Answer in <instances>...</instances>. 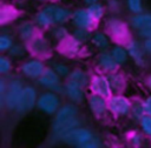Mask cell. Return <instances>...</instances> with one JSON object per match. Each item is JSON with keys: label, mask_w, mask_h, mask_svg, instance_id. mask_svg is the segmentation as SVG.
<instances>
[{"label": "cell", "mask_w": 151, "mask_h": 148, "mask_svg": "<svg viewBox=\"0 0 151 148\" xmlns=\"http://www.w3.org/2000/svg\"><path fill=\"white\" fill-rule=\"evenodd\" d=\"M140 35L142 36H145V38H151V26L140 29Z\"/></svg>", "instance_id": "8d00e7d4"}, {"label": "cell", "mask_w": 151, "mask_h": 148, "mask_svg": "<svg viewBox=\"0 0 151 148\" xmlns=\"http://www.w3.org/2000/svg\"><path fill=\"white\" fill-rule=\"evenodd\" d=\"M92 90L96 94H99L104 97L109 96L111 90H112L109 79L105 78V76H101V75L94 76L93 80H92Z\"/></svg>", "instance_id": "52a82bcc"}, {"label": "cell", "mask_w": 151, "mask_h": 148, "mask_svg": "<svg viewBox=\"0 0 151 148\" xmlns=\"http://www.w3.org/2000/svg\"><path fill=\"white\" fill-rule=\"evenodd\" d=\"M22 73L29 78H39L44 73V65L38 60H32L22 65Z\"/></svg>", "instance_id": "30bf717a"}, {"label": "cell", "mask_w": 151, "mask_h": 148, "mask_svg": "<svg viewBox=\"0 0 151 148\" xmlns=\"http://www.w3.org/2000/svg\"><path fill=\"white\" fill-rule=\"evenodd\" d=\"M143 106H144V110H145V113H146L147 115H151V95L144 101Z\"/></svg>", "instance_id": "e575fe53"}, {"label": "cell", "mask_w": 151, "mask_h": 148, "mask_svg": "<svg viewBox=\"0 0 151 148\" xmlns=\"http://www.w3.org/2000/svg\"><path fill=\"white\" fill-rule=\"evenodd\" d=\"M11 69V62L6 58H0V72L1 73H7Z\"/></svg>", "instance_id": "4dcf8cb0"}, {"label": "cell", "mask_w": 151, "mask_h": 148, "mask_svg": "<svg viewBox=\"0 0 151 148\" xmlns=\"http://www.w3.org/2000/svg\"><path fill=\"white\" fill-rule=\"evenodd\" d=\"M110 31L116 39H125L127 36V28L120 21H111L110 22Z\"/></svg>", "instance_id": "5bb4252c"}, {"label": "cell", "mask_w": 151, "mask_h": 148, "mask_svg": "<svg viewBox=\"0 0 151 148\" xmlns=\"http://www.w3.org/2000/svg\"><path fill=\"white\" fill-rule=\"evenodd\" d=\"M80 147H81V148H97V147H99V142L92 137V139H90L88 141H86L85 143H83Z\"/></svg>", "instance_id": "1f68e13d"}, {"label": "cell", "mask_w": 151, "mask_h": 148, "mask_svg": "<svg viewBox=\"0 0 151 148\" xmlns=\"http://www.w3.org/2000/svg\"><path fill=\"white\" fill-rule=\"evenodd\" d=\"M11 46H12V40L6 35H1L0 36V49L1 51H6Z\"/></svg>", "instance_id": "f546056e"}, {"label": "cell", "mask_w": 151, "mask_h": 148, "mask_svg": "<svg viewBox=\"0 0 151 148\" xmlns=\"http://www.w3.org/2000/svg\"><path fill=\"white\" fill-rule=\"evenodd\" d=\"M31 49L35 54H46L48 52V45L42 38H35L31 43Z\"/></svg>", "instance_id": "ac0fdd59"}, {"label": "cell", "mask_w": 151, "mask_h": 148, "mask_svg": "<svg viewBox=\"0 0 151 148\" xmlns=\"http://www.w3.org/2000/svg\"><path fill=\"white\" fill-rule=\"evenodd\" d=\"M131 21H132L133 27H136L138 29L150 27L151 26V14H137L131 19Z\"/></svg>", "instance_id": "e0dca14e"}, {"label": "cell", "mask_w": 151, "mask_h": 148, "mask_svg": "<svg viewBox=\"0 0 151 148\" xmlns=\"http://www.w3.org/2000/svg\"><path fill=\"white\" fill-rule=\"evenodd\" d=\"M70 18V12L65 8L57 6H48L44 8L37 16V21L41 26H47L51 23H61Z\"/></svg>", "instance_id": "6da1fadb"}, {"label": "cell", "mask_w": 151, "mask_h": 148, "mask_svg": "<svg viewBox=\"0 0 151 148\" xmlns=\"http://www.w3.org/2000/svg\"><path fill=\"white\" fill-rule=\"evenodd\" d=\"M147 83H149V86H150V87H151V76H150V78H149V80H147Z\"/></svg>", "instance_id": "f35d334b"}, {"label": "cell", "mask_w": 151, "mask_h": 148, "mask_svg": "<svg viewBox=\"0 0 151 148\" xmlns=\"http://www.w3.org/2000/svg\"><path fill=\"white\" fill-rule=\"evenodd\" d=\"M54 70H55L58 74H60V75H66V74H68V68H67L66 66H64V65H55V66H54Z\"/></svg>", "instance_id": "836d02e7"}, {"label": "cell", "mask_w": 151, "mask_h": 148, "mask_svg": "<svg viewBox=\"0 0 151 148\" xmlns=\"http://www.w3.org/2000/svg\"><path fill=\"white\" fill-rule=\"evenodd\" d=\"M92 42H93V45H94V46H97V47H99V48L106 47V46L109 45L107 39H106V36H105L103 33H97V34L93 36Z\"/></svg>", "instance_id": "484cf974"}, {"label": "cell", "mask_w": 151, "mask_h": 148, "mask_svg": "<svg viewBox=\"0 0 151 148\" xmlns=\"http://www.w3.org/2000/svg\"><path fill=\"white\" fill-rule=\"evenodd\" d=\"M60 139L68 144L80 147L83 143H85L86 141L92 139V134L85 128H77L76 127V128L68 130L67 133H65L64 135H61Z\"/></svg>", "instance_id": "7a4b0ae2"}, {"label": "cell", "mask_w": 151, "mask_h": 148, "mask_svg": "<svg viewBox=\"0 0 151 148\" xmlns=\"http://www.w3.org/2000/svg\"><path fill=\"white\" fill-rule=\"evenodd\" d=\"M127 53H129V52H126V51H125L124 48H122V47H114V48L112 49V52H111L112 56L114 58V60H116L118 63H122V62L126 61Z\"/></svg>", "instance_id": "603a6c76"}, {"label": "cell", "mask_w": 151, "mask_h": 148, "mask_svg": "<svg viewBox=\"0 0 151 148\" xmlns=\"http://www.w3.org/2000/svg\"><path fill=\"white\" fill-rule=\"evenodd\" d=\"M90 38V33L87 31V28H81L79 27L76 32H74V39H77L78 41H86Z\"/></svg>", "instance_id": "4316f807"}, {"label": "cell", "mask_w": 151, "mask_h": 148, "mask_svg": "<svg viewBox=\"0 0 151 148\" xmlns=\"http://www.w3.org/2000/svg\"><path fill=\"white\" fill-rule=\"evenodd\" d=\"M129 8L133 13H140L142 12V0H127Z\"/></svg>", "instance_id": "f1b7e54d"}, {"label": "cell", "mask_w": 151, "mask_h": 148, "mask_svg": "<svg viewBox=\"0 0 151 148\" xmlns=\"http://www.w3.org/2000/svg\"><path fill=\"white\" fill-rule=\"evenodd\" d=\"M83 86H80L79 83L68 80V82L66 83V93L68 95L70 99H72L76 102H81L83 97H84V93H83Z\"/></svg>", "instance_id": "7c38bea8"}, {"label": "cell", "mask_w": 151, "mask_h": 148, "mask_svg": "<svg viewBox=\"0 0 151 148\" xmlns=\"http://www.w3.org/2000/svg\"><path fill=\"white\" fill-rule=\"evenodd\" d=\"M22 92V85L19 80H13L11 83H9V87H8V90L7 93L5 94L4 96V101H5V105L8 109H17V106H18V101H19V97H20V94Z\"/></svg>", "instance_id": "3957f363"}, {"label": "cell", "mask_w": 151, "mask_h": 148, "mask_svg": "<svg viewBox=\"0 0 151 148\" xmlns=\"http://www.w3.org/2000/svg\"><path fill=\"white\" fill-rule=\"evenodd\" d=\"M88 103H90V107H91V109H92V112L94 114L100 115L106 109V102L104 100V96H101L99 94L91 95L90 100H88Z\"/></svg>", "instance_id": "4fadbf2b"}, {"label": "cell", "mask_w": 151, "mask_h": 148, "mask_svg": "<svg viewBox=\"0 0 151 148\" xmlns=\"http://www.w3.org/2000/svg\"><path fill=\"white\" fill-rule=\"evenodd\" d=\"M79 125V121L78 119L74 116V117H71V119H67V120H64V121H59V122H54L53 123V130L57 135L61 136L64 135L65 133H67L68 130L78 127Z\"/></svg>", "instance_id": "8fae6325"}, {"label": "cell", "mask_w": 151, "mask_h": 148, "mask_svg": "<svg viewBox=\"0 0 151 148\" xmlns=\"http://www.w3.org/2000/svg\"><path fill=\"white\" fill-rule=\"evenodd\" d=\"M15 11L12 8V7H2L1 8V12H0V20H1V23H6L7 21L12 20L14 16H15Z\"/></svg>", "instance_id": "44dd1931"}, {"label": "cell", "mask_w": 151, "mask_h": 148, "mask_svg": "<svg viewBox=\"0 0 151 148\" xmlns=\"http://www.w3.org/2000/svg\"><path fill=\"white\" fill-rule=\"evenodd\" d=\"M87 11H88V13L91 14V16H92L94 20H98V19H100V18L103 16V7H101V5H99V4H97V2L90 4Z\"/></svg>", "instance_id": "cb8c5ba5"}, {"label": "cell", "mask_w": 151, "mask_h": 148, "mask_svg": "<svg viewBox=\"0 0 151 148\" xmlns=\"http://www.w3.org/2000/svg\"><path fill=\"white\" fill-rule=\"evenodd\" d=\"M85 2H87V4H94V2H97V0H85Z\"/></svg>", "instance_id": "74e56055"}, {"label": "cell", "mask_w": 151, "mask_h": 148, "mask_svg": "<svg viewBox=\"0 0 151 148\" xmlns=\"http://www.w3.org/2000/svg\"><path fill=\"white\" fill-rule=\"evenodd\" d=\"M35 99H37V93H35L33 87L22 88V92H21L19 101H18L17 110L24 113V112H27V110L32 109L34 103H35Z\"/></svg>", "instance_id": "277c9868"}, {"label": "cell", "mask_w": 151, "mask_h": 148, "mask_svg": "<svg viewBox=\"0 0 151 148\" xmlns=\"http://www.w3.org/2000/svg\"><path fill=\"white\" fill-rule=\"evenodd\" d=\"M70 80H72V81H74V82H77V83H79L80 86H85L86 85V82H87V78H86V74L84 73V72H81V70H73L72 73H71V75H70Z\"/></svg>", "instance_id": "7402d4cb"}, {"label": "cell", "mask_w": 151, "mask_h": 148, "mask_svg": "<svg viewBox=\"0 0 151 148\" xmlns=\"http://www.w3.org/2000/svg\"><path fill=\"white\" fill-rule=\"evenodd\" d=\"M142 128L145 134L151 135V115L142 117Z\"/></svg>", "instance_id": "83f0119b"}, {"label": "cell", "mask_w": 151, "mask_h": 148, "mask_svg": "<svg viewBox=\"0 0 151 148\" xmlns=\"http://www.w3.org/2000/svg\"><path fill=\"white\" fill-rule=\"evenodd\" d=\"M72 19H73L74 25L78 27H81V28H90L93 25V20H94L87 9L86 11L79 9V11L74 12L72 15Z\"/></svg>", "instance_id": "9c48e42d"}, {"label": "cell", "mask_w": 151, "mask_h": 148, "mask_svg": "<svg viewBox=\"0 0 151 148\" xmlns=\"http://www.w3.org/2000/svg\"><path fill=\"white\" fill-rule=\"evenodd\" d=\"M99 63L101 66V68H104L105 70L112 72L117 68L118 62L114 60V58L112 56V54L109 53H101L99 56Z\"/></svg>", "instance_id": "2e32d148"}, {"label": "cell", "mask_w": 151, "mask_h": 148, "mask_svg": "<svg viewBox=\"0 0 151 148\" xmlns=\"http://www.w3.org/2000/svg\"><path fill=\"white\" fill-rule=\"evenodd\" d=\"M143 112H145L143 105H138V106H136V107L133 108V113H134V115H136L137 117H142Z\"/></svg>", "instance_id": "d590c367"}, {"label": "cell", "mask_w": 151, "mask_h": 148, "mask_svg": "<svg viewBox=\"0 0 151 148\" xmlns=\"http://www.w3.org/2000/svg\"><path fill=\"white\" fill-rule=\"evenodd\" d=\"M127 52H129V54L132 56V59H133L137 63H139V65L143 63L142 49H140V47H139V45H138L137 42H134V41L130 42V45L127 46Z\"/></svg>", "instance_id": "d6986e66"}, {"label": "cell", "mask_w": 151, "mask_h": 148, "mask_svg": "<svg viewBox=\"0 0 151 148\" xmlns=\"http://www.w3.org/2000/svg\"><path fill=\"white\" fill-rule=\"evenodd\" d=\"M34 33V27L31 22H25L20 26V35L22 39H29Z\"/></svg>", "instance_id": "d4e9b609"}, {"label": "cell", "mask_w": 151, "mask_h": 148, "mask_svg": "<svg viewBox=\"0 0 151 148\" xmlns=\"http://www.w3.org/2000/svg\"><path fill=\"white\" fill-rule=\"evenodd\" d=\"M109 108L116 114H126L130 110V102L123 96H112L109 101Z\"/></svg>", "instance_id": "ba28073f"}, {"label": "cell", "mask_w": 151, "mask_h": 148, "mask_svg": "<svg viewBox=\"0 0 151 148\" xmlns=\"http://www.w3.org/2000/svg\"><path fill=\"white\" fill-rule=\"evenodd\" d=\"M109 81H110V85H111V89L114 90V92H119L124 87V79L120 75L112 74L109 78Z\"/></svg>", "instance_id": "ffe728a7"}, {"label": "cell", "mask_w": 151, "mask_h": 148, "mask_svg": "<svg viewBox=\"0 0 151 148\" xmlns=\"http://www.w3.org/2000/svg\"><path fill=\"white\" fill-rule=\"evenodd\" d=\"M77 115V108L74 106L71 105H66L63 108H60L57 113V116L54 119V122H59V121H64L71 117H74Z\"/></svg>", "instance_id": "9a60e30c"}, {"label": "cell", "mask_w": 151, "mask_h": 148, "mask_svg": "<svg viewBox=\"0 0 151 148\" xmlns=\"http://www.w3.org/2000/svg\"><path fill=\"white\" fill-rule=\"evenodd\" d=\"M54 35L58 38V39H63L67 35V31L64 28V27H58L54 29Z\"/></svg>", "instance_id": "d6a6232c"}, {"label": "cell", "mask_w": 151, "mask_h": 148, "mask_svg": "<svg viewBox=\"0 0 151 148\" xmlns=\"http://www.w3.org/2000/svg\"><path fill=\"white\" fill-rule=\"evenodd\" d=\"M38 108L47 114H53L59 108V99L53 93H45L38 100Z\"/></svg>", "instance_id": "5b68a950"}, {"label": "cell", "mask_w": 151, "mask_h": 148, "mask_svg": "<svg viewBox=\"0 0 151 148\" xmlns=\"http://www.w3.org/2000/svg\"><path fill=\"white\" fill-rule=\"evenodd\" d=\"M39 82L42 86H45L54 92H58V93L63 92V87L60 85L58 73L53 69H45L44 73L39 76Z\"/></svg>", "instance_id": "8992f818"}]
</instances>
